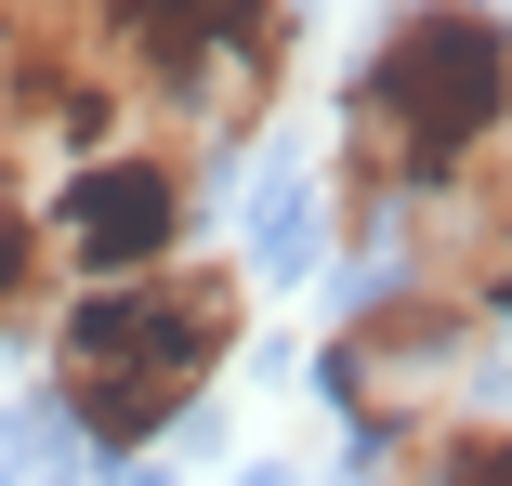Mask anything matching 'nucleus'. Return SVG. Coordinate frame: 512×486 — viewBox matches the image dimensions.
<instances>
[{
  "instance_id": "1",
  "label": "nucleus",
  "mask_w": 512,
  "mask_h": 486,
  "mask_svg": "<svg viewBox=\"0 0 512 486\" xmlns=\"http://www.w3.org/2000/svg\"><path fill=\"white\" fill-rule=\"evenodd\" d=\"M512 132V14L486 0H421L355 79V132H342V171L355 198H447L473 184Z\"/></svg>"
},
{
  "instance_id": "2",
  "label": "nucleus",
  "mask_w": 512,
  "mask_h": 486,
  "mask_svg": "<svg viewBox=\"0 0 512 486\" xmlns=\"http://www.w3.org/2000/svg\"><path fill=\"white\" fill-rule=\"evenodd\" d=\"M237 355V276L224 263H158V276H106L53 303V395L92 447H145L171 434L211 368Z\"/></svg>"
},
{
  "instance_id": "3",
  "label": "nucleus",
  "mask_w": 512,
  "mask_h": 486,
  "mask_svg": "<svg viewBox=\"0 0 512 486\" xmlns=\"http://www.w3.org/2000/svg\"><path fill=\"white\" fill-rule=\"evenodd\" d=\"M92 53L145 132L224 145L263 119V92L289 66V0H92Z\"/></svg>"
},
{
  "instance_id": "4",
  "label": "nucleus",
  "mask_w": 512,
  "mask_h": 486,
  "mask_svg": "<svg viewBox=\"0 0 512 486\" xmlns=\"http://www.w3.org/2000/svg\"><path fill=\"white\" fill-rule=\"evenodd\" d=\"M40 237L79 289H106V276H158L184 263L197 237V158L171 132H119V145H92L53 171V198H40Z\"/></svg>"
},
{
  "instance_id": "5",
  "label": "nucleus",
  "mask_w": 512,
  "mask_h": 486,
  "mask_svg": "<svg viewBox=\"0 0 512 486\" xmlns=\"http://www.w3.org/2000/svg\"><path fill=\"white\" fill-rule=\"evenodd\" d=\"M460 355H473V303L407 276V289H381V303L355 316V342H342V395H355L368 421H407V434H421V421H447L434 395H447Z\"/></svg>"
},
{
  "instance_id": "6",
  "label": "nucleus",
  "mask_w": 512,
  "mask_h": 486,
  "mask_svg": "<svg viewBox=\"0 0 512 486\" xmlns=\"http://www.w3.org/2000/svg\"><path fill=\"white\" fill-rule=\"evenodd\" d=\"M53 303H66V263H53L40 211L0 184V329H27V316H53Z\"/></svg>"
},
{
  "instance_id": "7",
  "label": "nucleus",
  "mask_w": 512,
  "mask_h": 486,
  "mask_svg": "<svg viewBox=\"0 0 512 486\" xmlns=\"http://www.w3.org/2000/svg\"><path fill=\"white\" fill-rule=\"evenodd\" d=\"M421 486H512V421H421Z\"/></svg>"
},
{
  "instance_id": "8",
  "label": "nucleus",
  "mask_w": 512,
  "mask_h": 486,
  "mask_svg": "<svg viewBox=\"0 0 512 486\" xmlns=\"http://www.w3.org/2000/svg\"><path fill=\"white\" fill-rule=\"evenodd\" d=\"M499 303H512V263H499Z\"/></svg>"
}]
</instances>
